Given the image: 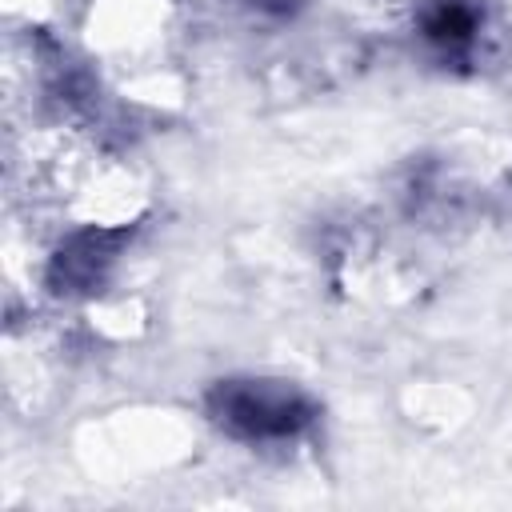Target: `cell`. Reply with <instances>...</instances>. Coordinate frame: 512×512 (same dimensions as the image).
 <instances>
[{"label":"cell","mask_w":512,"mask_h":512,"mask_svg":"<svg viewBox=\"0 0 512 512\" xmlns=\"http://www.w3.org/2000/svg\"><path fill=\"white\" fill-rule=\"evenodd\" d=\"M428 36L436 40V44H464L472 32H476V12L472 8H464V4H456V0H448V4H440L432 16H428Z\"/></svg>","instance_id":"2"},{"label":"cell","mask_w":512,"mask_h":512,"mask_svg":"<svg viewBox=\"0 0 512 512\" xmlns=\"http://www.w3.org/2000/svg\"><path fill=\"white\" fill-rule=\"evenodd\" d=\"M220 420L240 436H288L308 420L300 396L264 388V384H232L216 396Z\"/></svg>","instance_id":"1"}]
</instances>
